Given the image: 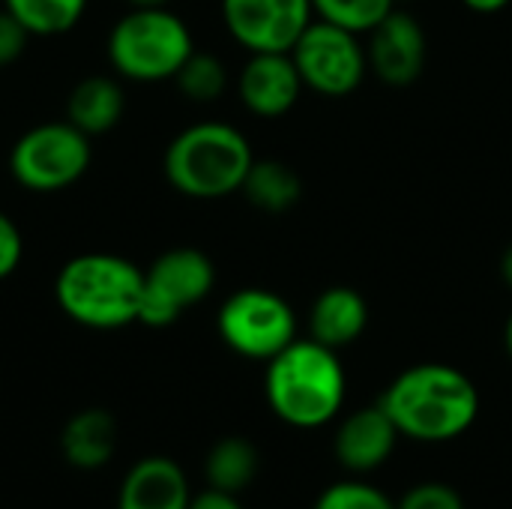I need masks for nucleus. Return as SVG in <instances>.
Returning <instances> with one entry per match:
<instances>
[{"mask_svg":"<svg viewBox=\"0 0 512 509\" xmlns=\"http://www.w3.org/2000/svg\"><path fill=\"white\" fill-rule=\"evenodd\" d=\"M228 36L249 54H288L315 21L312 0H219Z\"/></svg>","mask_w":512,"mask_h":509,"instance_id":"obj_10","label":"nucleus"},{"mask_svg":"<svg viewBox=\"0 0 512 509\" xmlns=\"http://www.w3.org/2000/svg\"><path fill=\"white\" fill-rule=\"evenodd\" d=\"M132 6H168L171 0H129Z\"/></svg>","mask_w":512,"mask_h":509,"instance_id":"obj_31","label":"nucleus"},{"mask_svg":"<svg viewBox=\"0 0 512 509\" xmlns=\"http://www.w3.org/2000/svg\"><path fill=\"white\" fill-rule=\"evenodd\" d=\"M369 327V303L357 288L333 285L321 291L309 309V339L342 351L354 345Z\"/></svg>","mask_w":512,"mask_h":509,"instance_id":"obj_14","label":"nucleus"},{"mask_svg":"<svg viewBox=\"0 0 512 509\" xmlns=\"http://www.w3.org/2000/svg\"><path fill=\"white\" fill-rule=\"evenodd\" d=\"M111 69L135 84L174 81L192 57L195 39L189 24L168 6H132L120 15L105 42Z\"/></svg>","mask_w":512,"mask_h":509,"instance_id":"obj_5","label":"nucleus"},{"mask_svg":"<svg viewBox=\"0 0 512 509\" xmlns=\"http://www.w3.org/2000/svg\"><path fill=\"white\" fill-rule=\"evenodd\" d=\"M93 162L90 135L69 120L30 126L9 150V174L30 192H63L75 186Z\"/></svg>","mask_w":512,"mask_h":509,"instance_id":"obj_6","label":"nucleus"},{"mask_svg":"<svg viewBox=\"0 0 512 509\" xmlns=\"http://www.w3.org/2000/svg\"><path fill=\"white\" fill-rule=\"evenodd\" d=\"M291 57L297 63L303 87L327 99L351 96L369 75L363 36L321 18H315L303 30V36L291 48Z\"/></svg>","mask_w":512,"mask_h":509,"instance_id":"obj_8","label":"nucleus"},{"mask_svg":"<svg viewBox=\"0 0 512 509\" xmlns=\"http://www.w3.org/2000/svg\"><path fill=\"white\" fill-rule=\"evenodd\" d=\"M348 393V375L339 351L294 339L285 351L267 360L264 396L270 411L294 429H318L339 417Z\"/></svg>","mask_w":512,"mask_h":509,"instance_id":"obj_2","label":"nucleus"},{"mask_svg":"<svg viewBox=\"0 0 512 509\" xmlns=\"http://www.w3.org/2000/svg\"><path fill=\"white\" fill-rule=\"evenodd\" d=\"M174 81H177V87H180V93H183L186 99L207 105V102L222 99V93H225L228 84H231V72H228V66H225L222 57L195 48L192 57H189V60L180 66V72L174 75Z\"/></svg>","mask_w":512,"mask_h":509,"instance_id":"obj_21","label":"nucleus"},{"mask_svg":"<svg viewBox=\"0 0 512 509\" xmlns=\"http://www.w3.org/2000/svg\"><path fill=\"white\" fill-rule=\"evenodd\" d=\"M504 348H507V354L512 357V312L510 318H507V324H504Z\"/></svg>","mask_w":512,"mask_h":509,"instance_id":"obj_30","label":"nucleus"},{"mask_svg":"<svg viewBox=\"0 0 512 509\" xmlns=\"http://www.w3.org/2000/svg\"><path fill=\"white\" fill-rule=\"evenodd\" d=\"M381 408L390 414L399 435L423 444H444L474 426L480 414V393L456 366L417 363L390 381L381 396Z\"/></svg>","mask_w":512,"mask_h":509,"instance_id":"obj_1","label":"nucleus"},{"mask_svg":"<svg viewBox=\"0 0 512 509\" xmlns=\"http://www.w3.org/2000/svg\"><path fill=\"white\" fill-rule=\"evenodd\" d=\"M369 72L387 87H411L429 57V39L417 15L405 9H393L375 30L366 33Z\"/></svg>","mask_w":512,"mask_h":509,"instance_id":"obj_11","label":"nucleus"},{"mask_svg":"<svg viewBox=\"0 0 512 509\" xmlns=\"http://www.w3.org/2000/svg\"><path fill=\"white\" fill-rule=\"evenodd\" d=\"M462 3H465V9H471L477 15H495V12L507 9L512 0H462Z\"/></svg>","mask_w":512,"mask_h":509,"instance_id":"obj_28","label":"nucleus"},{"mask_svg":"<svg viewBox=\"0 0 512 509\" xmlns=\"http://www.w3.org/2000/svg\"><path fill=\"white\" fill-rule=\"evenodd\" d=\"M216 285L213 261L192 246L162 252L144 270V294L138 321L147 327H171L186 309L210 297Z\"/></svg>","mask_w":512,"mask_h":509,"instance_id":"obj_9","label":"nucleus"},{"mask_svg":"<svg viewBox=\"0 0 512 509\" xmlns=\"http://www.w3.org/2000/svg\"><path fill=\"white\" fill-rule=\"evenodd\" d=\"M21 258H24V234L15 225V219L0 210V282L21 267Z\"/></svg>","mask_w":512,"mask_h":509,"instance_id":"obj_25","label":"nucleus"},{"mask_svg":"<svg viewBox=\"0 0 512 509\" xmlns=\"http://www.w3.org/2000/svg\"><path fill=\"white\" fill-rule=\"evenodd\" d=\"M144 270L123 255L84 252L69 258L54 279L60 312L90 330H117L141 315Z\"/></svg>","mask_w":512,"mask_h":509,"instance_id":"obj_3","label":"nucleus"},{"mask_svg":"<svg viewBox=\"0 0 512 509\" xmlns=\"http://www.w3.org/2000/svg\"><path fill=\"white\" fill-rule=\"evenodd\" d=\"M312 509H396L393 498L363 480H342L327 486Z\"/></svg>","mask_w":512,"mask_h":509,"instance_id":"obj_23","label":"nucleus"},{"mask_svg":"<svg viewBox=\"0 0 512 509\" xmlns=\"http://www.w3.org/2000/svg\"><path fill=\"white\" fill-rule=\"evenodd\" d=\"M501 279H504V285L512 291V243L504 249V255H501Z\"/></svg>","mask_w":512,"mask_h":509,"instance_id":"obj_29","label":"nucleus"},{"mask_svg":"<svg viewBox=\"0 0 512 509\" xmlns=\"http://www.w3.org/2000/svg\"><path fill=\"white\" fill-rule=\"evenodd\" d=\"M240 192L246 195L252 207L276 216V213H288L291 207H297V201L303 198V180L288 162L255 159Z\"/></svg>","mask_w":512,"mask_h":509,"instance_id":"obj_18","label":"nucleus"},{"mask_svg":"<svg viewBox=\"0 0 512 509\" xmlns=\"http://www.w3.org/2000/svg\"><path fill=\"white\" fill-rule=\"evenodd\" d=\"M303 78L297 72V63L282 51H267V54H249L237 75V96L243 108L255 117L276 120L285 117L288 111L297 108L303 96Z\"/></svg>","mask_w":512,"mask_h":509,"instance_id":"obj_12","label":"nucleus"},{"mask_svg":"<svg viewBox=\"0 0 512 509\" xmlns=\"http://www.w3.org/2000/svg\"><path fill=\"white\" fill-rule=\"evenodd\" d=\"M396 509H465V501L447 483H420L399 498Z\"/></svg>","mask_w":512,"mask_h":509,"instance_id":"obj_24","label":"nucleus"},{"mask_svg":"<svg viewBox=\"0 0 512 509\" xmlns=\"http://www.w3.org/2000/svg\"><path fill=\"white\" fill-rule=\"evenodd\" d=\"M90 0H3L30 36H63L84 18Z\"/></svg>","mask_w":512,"mask_h":509,"instance_id":"obj_20","label":"nucleus"},{"mask_svg":"<svg viewBox=\"0 0 512 509\" xmlns=\"http://www.w3.org/2000/svg\"><path fill=\"white\" fill-rule=\"evenodd\" d=\"M216 330L234 354L267 363L297 339V315L270 288H240L219 306Z\"/></svg>","mask_w":512,"mask_h":509,"instance_id":"obj_7","label":"nucleus"},{"mask_svg":"<svg viewBox=\"0 0 512 509\" xmlns=\"http://www.w3.org/2000/svg\"><path fill=\"white\" fill-rule=\"evenodd\" d=\"M255 162L249 138L225 120H201L174 135L165 150V180L192 201H219L243 189Z\"/></svg>","mask_w":512,"mask_h":509,"instance_id":"obj_4","label":"nucleus"},{"mask_svg":"<svg viewBox=\"0 0 512 509\" xmlns=\"http://www.w3.org/2000/svg\"><path fill=\"white\" fill-rule=\"evenodd\" d=\"M27 42H30V33L21 27V21L12 12L0 9V69L12 66L27 51Z\"/></svg>","mask_w":512,"mask_h":509,"instance_id":"obj_26","label":"nucleus"},{"mask_svg":"<svg viewBox=\"0 0 512 509\" xmlns=\"http://www.w3.org/2000/svg\"><path fill=\"white\" fill-rule=\"evenodd\" d=\"M396 3L399 0H312V9L315 18L366 36L396 9Z\"/></svg>","mask_w":512,"mask_h":509,"instance_id":"obj_22","label":"nucleus"},{"mask_svg":"<svg viewBox=\"0 0 512 509\" xmlns=\"http://www.w3.org/2000/svg\"><path fill=\"white\" fill-rule=\"evenodd\" d=\"M126 111L123 84L111 75H87L81 78L66 99V120L84 135L96 138L111 132Z\"/></svg>","mask_w":512,"mask_h":509,"instance_id":"obj_16","label":"nucleus"},{"mask_svg":"<svg viewBox=\"0 0 512 509\" xmlns=\"http://www.w3.org/2000/svg\"><path fill=\"white\" fill-rule=\"evenodd\" d=\"M399 438L402 435H399L396 423L390 420V414L378 402L372 408H360V411L348 414L339 423L333 450H336V459L348 471L366 474V471L381 468L393 456Z\"/></svg>","mask_w":512,"mask_h":509,"instance_id":"obj_13","label":"nucleus"},{"mask_svg":"<svg viewBox=\"0 0 512 509\" xmlns=\"http://www.w3.org/2000/svg\"><path fill=\"white\" fill-rule=\"evenodd\" d=\"M258 474V450L246 438H225L207 456V480L210 489L219 492H243Z\"/></svg>","mask_w":512,"mask_h":509,"instance_id":"obj_19","label":"nucleus"},{"mask_svg":"<svg viewBox=\"0 0 512 509\" xmlns=\"http://www.w3.org/2000/svg\"><path fill=\"white\" fill-rule=\"evenodd\" d=\"M189 501L186 474L162 456L138 462L120 489V509H189Z\"/></svg>","mask_w":512,"mask_h":509,"instance_id":"obj_15","label":"nucleus"},{"mask_svg":"<svg viewBox=\"0 0 512 509\" xmlns=\"http://www.w3.org/2000/svg\"><path fill=\"white\" fill-rule=\"evenodd\" d=\"M189 509H243L237 501V495L231 492H219V489H207L204 495H195L189 501Z\"/></svg>","mask_w":512,"mask_h":509,"instance_id":"obj_27","label":"nucleus"},{"mask_svg":"<svg viewBox=\"0 0 512 509\" xmlns=\"http://www.w3.org/2000/svg\"><path fill=\"white\" fill-rule=\"evenodd\" d=\"M60 447L69 465L81 468V471H96L102 465H108V459L114 456L117 447V423L108 411L90 408L75 414L63 435H60Z\"/></svg>","mask_w":512,"mask_h":509,"instance_id":"obj_17","label":"nucleus"}]
</instances>
